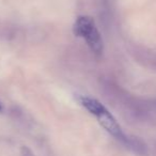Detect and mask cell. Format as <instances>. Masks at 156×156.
<instances>
[{"mask_svg": "<svg viewBox=\"0 0 156 156\" xmlns=\"http://www.w3.org/2000/svg\"><path fill=\"white\" fill-rule=\"evenodd\" d=\"M74 31L78 37L86 40L90 49L96 55H101L104 50L103 39L95 26V23L89 16H79L74 25Z\"/></svg>", "mask_w": 156, "mask_h": 156, "instance_id": "1", "label": "cell"}, {"mask_svg": "<svg viewBox=\"0 0 156 156\" xmlns=\"http://www.w3.org/2000/svg\"><path fill=\"white\" fill-rule=\"evenodd\" d=\"M98 120L100 122V124L109 133L110 135H112L115 138L119 139V140H123V138L125 137L124 133L122 132L121 127L118 124V122L115 121V119L110 115L108 110H105L104 112H102L100 115H98Z\"/></svg>", "mask_w": 156, "mask_h": 156, "instance_id": "2", "label": "cell"}, {"mask_svg": "<svg viewBox=\"0 0 156 156\" xmlns=\"http://www.w3.org/2000/svg\"><path fill=\"white\" fill-rule=\"evenodd\" d=\"M79 103L89 111L90 113L94 115L95 117L100 115L102 112H104L106 110V108L104 107V105H102L98 100L95 98H89V96H81L79 98Z\"/></svg>", "mask_w": 156, "mask_h": 156, "instance_id": "3", "label": "cell"}, {"mask_svg": "<svg viewBox=\"0 0 156 156\" xmlns=\"http://www.w3.org/2000/svg\"><path fill=\"white\" fill-rule=\"evenodd\" d=\"M122 141H123L132 151H134L135 153L140 154V155H143V154L147 153V145L144 144V142H143L142 140H140V139L137 138V137L125 136Z\"/></svg>", "mask_w": 156, "mask_h": 156, "instance_id": "4", "label": "cell"}, {"mask_svg": "<svg viewBox=\"0 0 156 156\" xmlns=\"http://www.w3.org/2000/svg\"><path fill=\"white\" fill-rule=\"evenodd\" d=\"M20 154H22V156H35L34 154L32 153V151H31L30 149H28L27 147H22Z\"/></svg>", "mask_w": 156, "mask_h": 156, "instance_id": "5", "label": "cell"}]
</instances>
